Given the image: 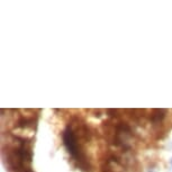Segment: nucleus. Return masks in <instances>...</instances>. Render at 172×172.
I'll return each mask as SVG.
<instances>
[{"instance_id":"1","label":"nucleus","mask_w":172,"mask_h":172,"mask_svg":"<svg viewBox=\"0 0 172 172\" xmlns=\"http://www.w3.org/2000/svg\"><path fill=\"white\" fill-rule=\"evenodd\" d=\"M165 117V110L164 109H154L152 111L151 119L153 123H160L162 119Z\"/></svg>"}]
</instances>
